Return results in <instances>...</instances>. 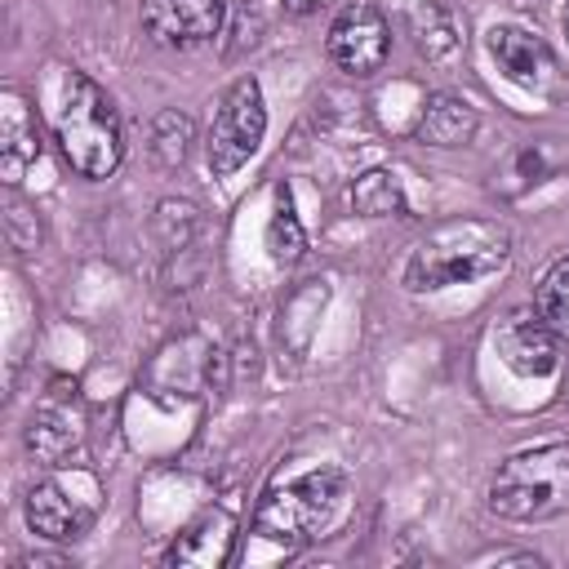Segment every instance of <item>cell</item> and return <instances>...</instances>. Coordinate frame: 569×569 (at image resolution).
I'll return each instance as SVG.
<instances>
[{"instance_id":"cell-5","label":"cell","mask_w":569,"mask_h":569,"mask_svg":"<svg viewBox=\"0 0 569 569\" xmlns=\"http://www.w3.org/2000/svg\"><path fill=\"white\" fill-rule=\"evenodd\" d=\"M267 133V102L253 76H240L222 89L213 120L204 129V160L213 169V178H231L240 164H249V156L258 151Z\"/></svg>"},{"instance_id":"cell-17","label":"cell","mask_w":569,"mask_h":569,"mask_svg":"<svg viewBox=\"0 0 569 569\" xmlns=\"http://www.w3.org/2000/svg\"><path fill=\"white\" fill-rule=\"evenodd\" d=\"M267 253L276 267H293L302 253H307V231L293 213V196L289 187H276V204H271V218H267Z\"/></svg>"},{"instance_id":"cell-2","label":"cell","mask_w":569,"mask_h":569,"mask_svg":"<svg viewBox=\"0 0 569 569\" xmlns=\"http://www.w3.org/2000/svg\"><path fill=\"white\" fill-rule=\"evenodd\" d=\"M347 502V476L333 462H311L276 480L253 511V533L280 547H307L316 542Z\"/></svg>"},{"instance_id":"cell-6","label":"cell","mask_w":569,"mask_h":569,"mask_svg":"<svg viewBox=\"0 0 569 569\" xmlns=\"http://www.w3.org/2000/svg\"><path fill=\"white\" fill-rule=\"evenodd\" d=\"M84 427H89V409H84L80 387L71 378H53L27 418V449L36 462L62 467L80 449Z\"/></svg>"},{"instance_id":"cell-9","label":"cell","mask_w":569,"mask_h":569,"mask_svg":"<svg viewBox=\"0 0 569 569\" xmlns=\"http://www.w3.org/2000/svg\"><path fill=\"white\" fill-rule=\"evenodd\" d=\"M227 22V0H142V31L164 49L209 44Z\"/></svg>"},{"instance_id":"cell-13","label":"cell","mask_w":569,"mask_h":569,"mask_svg":"<svg viewBox=\"0 0 569 569\" xmlns=\"http://www.w3.org/2000/svg\"><path fill=\"white\" fill-rule=\"evenodd\" d=\"M489 53H493L498 71L520 89H542V80L556 71V58H551L547 40L525 31V27H511V22L489 31Z\"/></svg>"},{"instance_id":"cell-19","label":"cell","mask_w":569,"mask_h":569,"mask_svg":"<svg viewBox=\"0 0 569 569\" xmlns=\"http://www.w3.org/2000/svg\"><path fill=\"white\" fill-rule=\"evenodd\" d=\"M191 142H196L191 116H182V111H160L156 116V124H151V156H156L160 169H178L187 160Z\"/></svg>"},{"instance_id":"cell-4","label":"cell","mask_w":569,"mask_h":569,"mask_svg":"<svg viewBox=\"0 0 569 569\" xmlns=\"http://www.w3.org/2000/svg\"><path fill=\"white\" fill-rule=\"evenodd\" d=\"M489 511L516 525L565 516L569 511V440L533 445L502 458L489 480Z\"/></svg>"},{"instance_id":"cell-14","label":"cell","mask_w":569,"mask_h":569,"mask_svg":"<svg viewBox=\"0 0 569 569\" xmlns=\"http://www.w3.org/2000/svg\"><path fill=\"white\" fill-rule=\"evenodd\" d=\"M480 129V116L467 98L458 93H431L418 111V124H413V138L427 142V147H467Z\"/></svg>"},{"instance_id":"cell-10","label":"cell","mask_w":569,"mask_h":569,"mask_svg":"<svg viewBox=\"0 0 569 569\" xmlns=\"http://www.w3.org/2000/svg\"><path fill=\"white\" fill-rule=\"evenodd\" d=\"M93 520V502L76 498L62 480H36L27 493V525L44 542H76Z\"/></svg>"},{"instance_id":"cell-11","label":"cell","mask_w":569,"mask_h":569,"mask_svg":"<svg viewBox=\"0 0 569 569\" xmlns=\"http://www.w3.org/2000/svg\"><path fill=\"white\" fill-rule=\"evenodd\" d=\"M236 533H240L236 516L222 511V507H209V511H200L173 538V547H169L164 560L169 565H182V569H222L231 560V551H236Z\"/></svg>"},{"instance_id":"cell-22","label":"cell","mask_w":569,"mask_h":569,"mask_svg":"<svg viewBox=\"0 0 569 569\" xmlns=\"http://www.w3.org/2000/svg\"><path fill=\"white\" fill-rule=\"evenodd\" d=\"M289 13H316V9H325L329 0H280Z\"/></svg>"},{"instance_id":"cell-21","label":"cell","mask_w":569,"mask_h":569,"mask_svg":"<svg viewBox=\"0 0 569 569\" xmlns=\"http://www.w3.org/2000/svg\"><path fill=\"white\" fill-rule=\"evenodd\" d=\"M18 569H71V560H62V556H27V560H18Z\"/></svg>"},{"instance_id":"cell-8","label":"cell","mask_w":569,"mask_h":569,"mask_svg":"<svg viewBox=\"0 0 569 569\" xmlns=\"http://www.w3.org/2000/svg\"><path fill=\"white\" fill-rule=\"evenodd\" d=\"M493 347L502 356V365L520 378H551L560 369V333L538 316V307H511L498 329H493Z\"/></svg>"},{"instance_id":"cell-12","label":"cell","mask_w":569,"mask_h":569,"mask_svg":"<svg viewBox=\"0 0 569 569\" xmlns=\"http://www.w3.org/2000/svg\"><path fill=\"white\" fill-rule=\"evenodd\" d=\"M44 142H40V120H36V107L18 93V89H4L0 98V173L9 187H18V178L40 160Z\"/></svg>"},{"instance_id":"cell-20","label":"cell","mask_w":569,"mask_h":569,"mask_svg":"<svg viewBox=\"0 0 569 569\" xmlns=\"http://www.w3.org/2000/svg\"><path fill=\"white\" fill-rule=\"evenodd\" d=\"M4 222H9V240H13V249H36V240H40V218H36V204H27L22 196H9V213H4Z\"/></svg>"},{"instance_id":"cell-1","label":"cell","mask_w":569,"mask_h":569,"mask_svg":"<svg viewBox=\"0 0 569 569\" xmlns=\"http://www.w3.org/2000/svg\"><path fill=\"white\" fill-rule=\"evenodd\" d=\"M511 231L493 218H449L431 227L405 258L400 284L409 293H436L449 284H471L507 267Z\"/></svg>"},{"instance_id":"cell-23","label":"cell","mask_w":569,"mask_h":569,"mask_svg":"<svg viewBox=\"0 0 569 569\" xmlns=\"http://www.w3.org/2000/svg\"><path fill=\"white\" fill-rule=\"evenodd\" d=\"M565 36H569V4H565Z\"/></svg>"},{"instance_id":"cell-18","label":"cell","mask_w":569,"mask_h":569,"mask_svg":"<svg viewBox=\"0 0 569 569\" xmlns=\"http://www.w3.org/2000/svg\"><path fill=\"white\" fill-rule=\"evenodd\" d=\"M533 307L538 316L560 333V342H569V253L556 258L542 280H538V293H533Z\"/></svg>"},{"instance_id":"cell-7","label":"cell","mask_w":569,"mask_h":569,"mask_svg":"<svg viewBox=\"0 0 569 569\" xmlns=\"http://www.w3.org/2000/svg\"><path fill=\"white\" fill-rule=\"evenodd\" d=\"M325 49H329V58H333L338 71L365 80V76L382 71V62H387V53H391V27H387V18H382L378 4L356 0V4H347V9L333 18Z\"/></svg>"},{"instance_id":"cell-3","label":"cell","mask_w":569,"mask_h":569,"mask_svg":"<svg viewBox=\"0 0 569 569\" xmlns=\"http://www.w3.org/2000/svg\"><path fill=\"white\" fill-rule=\"evenodd\" d=\"M53 142H58L62 164L80 178H107V173H116V164L124 156L120 111H116L111 93L98 80H89L84 71H67V80H62Z\"/></svg>"},{"instance_id":"cell-15","label":"cell","mask_w":569,"mask_h":569,"mask_svg":"<svg viewBox=\"0 0 569 569\" xmlns=\"http://www.w3.org/2000/svg\"><path fill=\"white\" fill-rule=\"evenodd\" d=\"M409 36H413V49L427 58V62H445L462 49V31H458V18L445 9V4H418L409 13Z\"/></svg>"},{"instance_id":"cell-16","label":"cell","mask_w":569,"mask_h":569,"mask_svg":"<svg viewBox=\"0 0 569 569\" xmlns=\"http://www.w3.org/2000/svg\"><path fill=\"white\" fill-rule=\"evenodd\" d=\"M351 209L360 218H405L409 213V200H405L400 178L391 169H365L351 182Z\"/></svg>"}]
</instances>
